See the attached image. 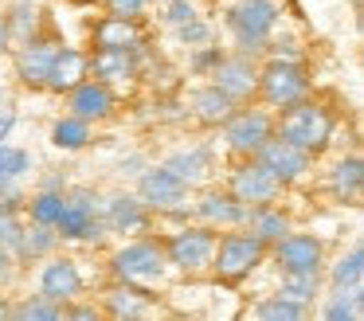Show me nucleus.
<instances>
[{
    "mask_svg": "<svg viewBox=\"0 0 364 321\" xmlns=\"http://www.w3.org/2000/svg\"><path fill=\"white\" fill-rule=\"evenodd\" d=\"M321 313L329 321H360L364 317V286H333V298Z\"/></svg>",
    "mask_w": 364,
    "mask_h": 321,
    "instance_id": "26",
    "label": "nucleus"
},
{
    "mask_svg": "<svg viewBox=\"0 0 364 321\" xmlns=\"http://www.w3.org/2000/svg\"><path fill=\"white\" fill-rule=\"evenodd\" d=\"M329 188H333L337 200H348V204L360 200V192H364V164H360V157H345V161L333 164Z\"/></svg>",
    "mask_w": 364,
    "mask_h": 321,
    "instance_id": "25",
    "label": "nucleus"
},
{
    "mask_svg": "<svg viewBox=\"0 0 364 321\" xmlns=\"http://www.w3.org/2000/svg\"><path fill=\"white\" fill-rule=\"evenodd\" d=\"M255 161L262 164V169L270 172V177L278 180V184H294V180H301L309 172V161L314 157L306 153V149H298V145H290L286 137H278V133H270L267 141L259 145V153H255Z\"/></svg>",
    "mask_w": 364,
    "mask_h": 321,
    "instance_id": "10",
    "label": "nucleus"
},
{
    "mask_svg": "<svg viewBox=\"0 0 364 321\" xmlns=\"http://www.w3.org/2000/svg\"><path fill=\"white\" fill-rule=\"evenodd\" d=\"M59 47H63V43H55V39H40V36H32L28 43H20V55H16L20 83L43 90V86H48V75H51V63H55V55H59Z\"/></svg>",
    "mask_w": 364,
    "mask_h": 321,
    "instance_id": "14",
    "label": "nucleus"
},
{
    "mask_svg": "<svg viewBox=\"0 0 364 321\" xmlns=\"http://www.w3.org/2000/svg\"><path fill=\"white\" fill-rule=\"evenodd\" d=\"M168 270V258H165V243H153V239H137L126 243V247L114 255V274L122 282H161Z\"/></svg>",
    "mask_w": 364,
    "mask_h": 321,
    "instance_id": "8",
    "label": "nucleus"
},
{
    "mask_svg": "<svg viewBox=\"0 0 364 321\" xmlns=\"http://www.w3.org/2000/svg\"><path fill=\"white\" fill-rule=\"evenodd\" d=\"M0 317H12V305H4V302H0Z\"/></svg>",
    "mask_w": 364,
    "mask_h": 321,
    "instance_id": "45",
    "label": "nucleus"
},
{
    "mask_svg": "<svg viewBox=\"0 0 364 321\" xmlns=\"http://www.w3.org/2000/svg\"><path fill=\"white\" fill-rule=\"evenodd\" d=\"M106 231H122V235H134L149 227V208H145L137 196H114L106 204V216H102Z\"/></svg>",
    "mask_w": 364,
    "mask_h": 321,
    "instance_id": "20",
    "label": "nucleus"
},
{
    "mask_svg": "<svg viewBox=\"0 0 364 321\" xmlns=\"http://www.w3.org/2000/svg\"><path fill=\"white\" fill-rule=\"evenodd\" d=\"M259 94H262V102L274 106V110H286V106H294L298 98H306V94H309L306 63L274 55L267 67H259Z\"/></svg>",
    "mask_w": 364,
    "mask_h": 321,
    "instance_id": "3",
    "label": "nucleus"
},
{
    "mask_svg": "<svg viewBox=\"0 0 364 321\" xmlns=\"http://www.w3.org/2000/svg\"><path fill=\"white\" fill-rule=\"evenodd\" d=\"M243 227L255 235L259 243H267V247H274L278 239H282L286 231H290V219L282 216V211L274 208V204H255V208H247L243 216Z\"/></svg>",
    "mask_w": 364,
    "mask_h": 321,
    "instance_id": "22",
    "label": "nucleus"
},
{
    "mask_svg": "<svg viewBox=\"0 0 364 321\" xmlns=\"http://www.w3.org/2000/svg\"><path fill=\"white\" fill-rule=\"evenodd\" d=\"M231 110H235V102L228 98V94L220 90V86H200L196 94H192V114H196V122L200 125H223L231 117Z\"/></svg>",
    "mask_w": 364,
    "mask_h": 321,
    "instance_id": "23",
    "label": "nucleus"
},
{
    "mask_svg": "<svg viewBox=\"0 0 364 321\" xmlns=\"http://www.w3.org/2000/svg\"><path fill=\"white\" fill-rule=\"evenodd\" d=\"M267 258V243H259L251 231H228L215 239V251H212V270L220 282L235 286L243 282L255 266Z\"/></svg>",
    "mask_w": 364,
    "mask_h": 321,
    "instance_id": "2",
    "label": "nucleus"
},
{
    "mask_svg": "<svg viewBox=\"0 0 364 321\" xmlns=\"http://www.w3.org/2000/svg\"><path fill=\"white\" fill-rule=\"evenodd\" d=\"M55 239H59V231H55V227H48V223H36L32 231H24V235H20V247H16V255H20V258H43L51 247H55Z\"/></svg>",
    "mask_w": 364,
    "mask_h": 321,
    "instance_id": "29",
    "label": "nucleus"
},
{
    "mask_svg": "<svg viewBox=\"0 0 364 321\" xmlns=\"http://www.w3.org/2000/svg\"><path fill=\"white\" fill-rule=\"evenodd\" d=\"M71 94V114L82 117V122H106V117L114 114V106H118V98H114V90L106 83H98V78H82Z\"/></svg>",
    "mask_w": 364,
    "mask_h": 321,
    "instance_id": "15",
    "label": "nucleus"
},
{
    "mask_svg": "<svg viewBox=\"0 0 364 321\" xmlns=\"http://www.w3.org/2000/svg\"><path fill=\"white\" fill-rule=\"evenodd\" d=\"M40 294L51 298V302L67 305L82 294V274L75 266V258H51L40 274Z\"/></svg>",
    "mask_w": 364,
    "mask_h": 321,
    "instance_id": "16",
    "label": "nucleus"
},
{
    "mask_svg": "<svg viewBox=\"0 0 364 321\" xmlns=\"http://www.w3.org/2000/svg\"><path fill=\"white\" fill-rule=\"evenodd\" d=\"M274 133H278V137H286L290 145L306 149L309 157H317V153H325V149H329L333 133H337V117H333V110L321 106V102L298 98L294 106L278 110Z\"/></svg>",
    "mask_w": 364,
    "mask_h": 321,
    "instance_id": "1",
    "label": "nucleus"
},
{
    "mask_svg": "<svg viewBox=\"0 0 364 321\" xmlns=\"http://www.w3.org/2000/svg\"><path fill=\"white\" fill-rule=\"evenodd\" d=\"M90 75V55L75 51V47H59L55 63H51V75H48V86L43 90H55V94H67Z\"/></svg>",
    "mask_w": 364,
    "mask_h": 321,
    "instance_id": "19",
    "label": "nucleus"
},
{
    "mask_svg": "<svg viewBox=\"0 0 364 321\" xmlns=\"http://www.w3.org/2000/svg\"><path fill=\"white\" fill-rule=\"evenodd\" d=\"M9 278H12V255H4V251H0V286H4Z\"/></svg>",
    "mask_w": 364,
    "mask_h": 321,
    "instance_id": "43",
    "label": "nucleus"
},
{
    "mask_svg": "<svg viewBox=\"0 0 364 321\" xmlns=\"http://www.w3.org/2000/svg\"><path fill=\"white\" fill-rule=\"evenodd\" d=\"M95 47L102 51H141L145 47V31L137 20H126V16H106L95 28Z\"/></svg>",
    "mask_w": 364,
    "mask_h": 321,
    "instance_id": "17",
    "label": "nucleus"
},
{
    "mask_svg": "<svg viewBox=\"0 0 364 321\" xmlns=\"http://www.w3.org/2000/svg\"><path fill=\"white\" fill-rule=\"evenodd\" d=\"M165 20L181 28V23L196 20V4H192V0H168V12H165Z\"/></svg>",
    "mask_w": 364,
    "mask_h": 321,
    "instance_id": "39",
    "label": "nucleus"
},
{
    "mask_svg": "<svg viewBox=\"0 0 364 321\" xmlns=\"http://www.w3.org/2000/svg\"><path fill=\"white\" fill-rule=\"evenodd\" d=\"M196 216L200 223L208 227H243V216H247V204H239L231 192H204L196 200Z\"/></svg>",
    "mask_w": 364,
    "mask_h": 321,
    "instance_id": "18",
    "label": "nucleus"
},
{
    "mask_svg": "<svg viewBox=\"0 0 364 321\" xmlns=\"http://www.w3.org/2000/svg\"><path fill=\"white\" fill-rule=\"evenodd\" d=\"M63 317H102L98 305H63Z\"/></svg>",
    "mask_w": 364,
    "mask_h": 321,
    "instance_id": "42",
    "label": "nucleus"
},
{
    "mask_svg": "<svg viewBox=\"0 0 364 321\" xmlns=\"http://www.w3.org/2000/svg\"><path fill=\"white\" fill-rule=\"evenodd\" d=\"M9 47V23H4V16H0V51Z\"/></svg>",
    "mask_w": 364,
    "mask_h": 321,
    "instance_id": "44",
    "label": "nucleus"
},
{
    "mask_svg": "<svg viewBox=\"0 0 364 321\" xmlns=\"http://www.w3.org/2000/svg\"><path fill=\"white\" fill-rule=\"evenodd\" d=\"M59 211H63V192H51V188H43V192L32 200V223L55 227Z\"/></svg>",
    "mask_w": 364,
    "mask_h": 321,
    "instance_id": "34",
    "label": "nucleus"
},
{
    "mask_svg": "<svg viewBox=\"0 0 364 321\" xmlns=\"http://www.w3.org/2000/svg\"><path fill=\"white\" fill-rule=\"evenodd\" d=\"M228 192L235 196L239 204H247V208H255V204H274L278 192H282V184H278L274 177H270L267 169H262L255 157H247L243 164H239L235 172H231V184Z\"/></svg>",
    "mask_w": 364,
    "mask_h": 321,
    "instance_id": "12",
    "label": "nucleus"
},
{
    "mask_svg": "<svg viewBox=\"0 0 364 321\" xmlns=\"http://www.w3.org/2000/svg\"><path fill=\"white\" fill-rule=\"evenodd\" d=\"M165 164H168V169H173L181 180H188V184H204V180L212 177V149H204V145L181 149V153H173Z\"/></svg>",
    "mask_w": 364,
    "mask_h": 321,
    "instance_id": "24",
    "label": "nucleus"
},
{
    "mask_svg": "<svg viewBox=\"0 0 364 321\" xmlns=\"http://www.w3.org/2000/svg\"><path fill=\"white\" fill-rule=\"evenodd\" d=\"M90 75L106 86L134 83L137 78V51H102V47H95V55H90Z\"/></svg>",
    "mask_w": 364,
    "mask_h": 321,
    "instance_id": "21",
    "label": "nucleus"
},
{
    "mask_svg": "<svg viewBox=\"0 0 364 321\" xmlns=\"http://www.w3.org/2000/svg\"><path fill=\"white\" fill-rule=\"evenodd\" d=\"M212 251H215V227H184L165 243V258L184 274H204L212 270Z\"/></svg>",
    "mask_w": 364,
    "mask_h": 321,
    "instance_id": "7",
    "label": "nucleus"
},
{
    "mask_svg": "<svg viewBox=\"0 0 364 321\" xmlns=\"http://www.w3.org/2000/svg\"><path fill=\"white\" fill-rule=\"evenodd\" d=\"M212 83L220 86L223 94H228L231 102H247V98H255L259 94V67H255L251 59H247V51H239V55H223L220 63L212 67Z\"/></svg>",
    "mask_w": 364,
    "mask_h": 321,
    "instance_id": "11",
    "label": "nucleus"
},
{
    "mask_svg": "<svg viewBox=\"0 0 364 321\" xmlns=\"http://www.w3.org/2000/svg\"><path fill=\"white\" fill-rule=\"evenodd\" d=\"M51 141H55L59 149H82L90 141V122H82V117H59L55 125H51Z\"/></svg>",
    "mask_w": 364,
    "mask_h": 321,
    "instance_id": "28",
    "label": "nucleus"
},
{
    "mask_svg": "<svg viewBox=\"0 0 364 321\" xmlns=\"http://www.w3.org/2000/svg\"><path fill=\"white\" fill-rule=\"evenodd\" d=\"M106 313L110 317H141V313H149V305H145V294L134 282H122L106 294Z\"/></svg>",
    "mask_w": 364,
    "mask_h": 321,
    "instance_id": "27",
    "label": "nucleus"
},
{
    "mask_svg": "<svg viewBox=\"0 0 364 321\" xmlns=\"http://www.w3.org/2000/svg\"><path fill=\"white\" fill-rule=\"evenodd\" d=\"M188 196H192V184L176 177L168 164L141 172V180H137V200L149 211H168V216H173V211H184L188 208Z\"/></svg>",
    "mask_w": 364,
    "mask_h": 321,
    "instance_id": "6",
    "label": "nucleus"
},
{
    "mask_svg": "<svg viewBox=\"0 0 364 321\" xmlns=\"http://www.w3.org/2000/svg\"><path fill=\"white\" fill-rule=\"evenodd\" d=\"M32 169V161H28V153L24 149H16V145H4L0 141V188H12L24 172Z\"/></svg>",
    "mask_w": 364,
    "mask_h": 321,
    "instance_id": "31",
    "label": "nucleus"
},
{
    "mask_svg": "<svg viewBox=\"0 0 364 321\" xmlns=\"http://www.w3.org/2000/svg\"><path fill=\"white\" fill-rule=\"evenodd\" d=\"M274 23H278L274 0H239L228 12V28L239 39V51H259V47H267Z\"/></svg>",
    "mask_w": 364,
    "mask_h": 321,
    "instance_id": "4",
    "label": "nucleus"
},
{
    "mask_svg": "<svg viewBox=\"0 0 364 321\" xmlns=\"http://www.w3.org/2000/svg\"><path fill=\"white\" fill-rule=\"evenodd\" d=\"M329 278H333V286H360L364 282V251L353 247L345 258H337Z\"/></svg>",
    "mask_w": 364,
    "mask_h": 321,
    "instance_id": "32",
    "label": "nucleus"
},
{
    "mask_svg": "<svg viewBox=\"0 0 364 321\" xmlns=\"http://www.w3.org/2000/svg\"><path fill=\"white\" fill-rule=\"evenodd\" d=\"M274 263L282 266V274H321V239L286 231L274 243Z\"/></svg>",
    "mask_w": 364,
    "mask_h": 321,
    "instance_id": "13",
    "label": "nucleus"
},
{
    "mask_svg": "<svg viewBox=\"0 0 364 321\" xmlns=\"http://www.w3.org/2000/svg\"><path fill=\"white\" fill-rule=\"evenodd\" d=\"M12 125H16V110H12L9 98H0V141L12 133Z\"/></svg>",
    "mask_w": 364,
    "mask_h": 321,
    "instance_id": "41",
    "label": "nucleus"
},
{
    "mask_svg": "<svg viewBox=\"0 0 364 321\" xmlns=\"http://www.w3.org/2000/svg\"><path fill=\"white\" fill-rule=\"evenodd\" d=\"M12 317H20V321H32V317L59 321V317H63V305L51 302V298H43V294H36V298H28V302L12 305Z\"/></svg>",
    "mask_w": 364,
    "mask_h": 321,
    "instance_id": "33",
    "label": "nucleus"
},
{
    "mask_svg": "<svg viewBox=\"0 0 364 321\" xmlns=\"http://www.w3.org/2000/svg\"><path fill=\"white\" fill-rule=\"evenodd\" d=\"M20 235H24V227H20L16 211H12V208H0V251H4V255H16Z\"/></svg>",
    "mask_w": 364,
    "mask_h": 321,
    "instance_id": "36",
    "label": "nucleus"
},
{
    "mask_svg": "<svg viewBox=\"0 0 364 321\" xmlns=\"http://www.w3.org/2000/svg\"><path fill=\"white\" fill-rule=\"evenodd\" d=\"M181 39H184L188 47H204V43H212V28H208V23L196 16V20L181 23Z\"/></svg>",
    "mask_w": 364,
    "mask_h": 321,
    "instance_id": "37",
    "label": "nucleus"
},
{
    "mask_svg": "<svg viewBox=\"0 0 364 321\" xmlns=\"http://www.w3.org/2000/svg\"><path fill=\"white\" fill-rule=\"evenodd\" d=\"M220 59H223V51H220V47H204V51H196V55H192V70H212Z\"/></svg>",
    "mask_w": 364,
    "mask_h": 321,
    "instance_id": "40",
    "label": "nucleus"
},
{
    "mask_svg": "<svg viewBox=\"0 0 364 321\" xmlns=\"http://www.w3.org/2000/svg\"><path fill=\"white\" fill-rule=\"evenodd\" d=\"M278 294H286V298L306 305L309 298L317 294V274H282V290H278Z\"/></svg>",
    "mask_w": 364,
    "mask_h": 321,
    "instance_id": "35",
    "label": "nucleus"
},
{
    "mask_svg": "<svg viewBox=\"0 0 364 321\" xmlns=\"http://www.w3.org/2000/svg\"><path fill=\"white\" fill-rule=\"evenodd\" d=\"M110 16H126V20H141L145 12V0H102Z\"/></svg>",
    "mask_w": 364,
    "mask_h": 321,
    "instance_id": "38",
    "label": "nucleus"
},
{
    "mask_svg": "<svg viewBox=\"0 0 364 321\" xmlns=\"http://www.w3.org/2000/svg\"><path fill=\"white\" fill-rule=\"evenodd\" d=\"M55 231L63 239H102L106 223H102V211H98V196L90 188H75V192L63 196V211L55 219Z\"/></svg>",
    "mask_w": 364,
    "mask_h": 321,
    "instance_id": "5",
    "label": "nucleus"
},
{
    "mask_svg": "<svg viewBox=\"0 0 364 321\" xmlns=\"http://www.w3.org/2000/svg\"><path fill=\"white\" fill-rule=\"evenodd\" d=\"M270 133H274V117L259 106L231 110V117L223 122V141H228V149L239 157H255Z\"/></svg>",
    "mask_w": 364,
    "mask_h": 321,
    "instance_id": "9",
    "label": "nucleus"
},
{
    "mask_svg": "<svg viewBox=\"0 0 364 321\" xmlns=\"http://www.w3.org/2000/svg\"><path fill=\"white\" fill-rule=\"evenodd\" d=\"M306 313L309 310L301 302H294V298H286V294H274L255 310V317H262V321H298V317H306Z\"/></svg>",
    "mask_w": 364,
    "mask_h": 321,
    "instance_id": "30",
    "label": "nucleus"
}]
</instances>
